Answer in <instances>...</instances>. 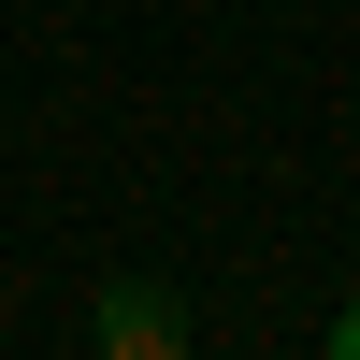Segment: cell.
I'll return each mask as SVG.
<instances>
[{"mask_svg": "<svg viewBox=\"0 0 360 360\" xmlns=\"http://www.w3.org/2000/svg\"><path fill=\"white\" fill-rule=\"evenodd\" d=\"M86 346H101V360H173V346H188V303L144 288V274H115L101 303H86Z\"/></svg>", "mask_w": 360, "mask_h": 360, "instance_id": "obj_1", "label": "cell"}, {"mask_svg": "<svg viewBox=\"0 0 360 360\" xmlns=\"http://www.w3.org/2000/svg\"><path fill=\"white\" fill-rule=\"evenodd\" d=\"M332 360H360V303H346V317H332Z\"/></svg>", "mask_w": 360, "mask_h": 360, "instance_id": "obj_2", "label": "cell"}]
</instances>
